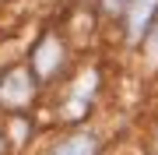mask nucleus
<instances>
[{
    "label": "nucleus",
    "instance_id": "f257e3e1",
    "mask_svg": "<svg viewBox=\"0 0 158 155\" xmlns=\"http://www.w3.org/2000/svg\"><path fill=\"white\" fill-rule=\"evenodd\" d=\"M32 95H35V85H32V74L25 67H14L0 78V106H11V109L28 106Z\"/></svg>",
    "mask_w": 158,
    "mask_h": 155
},
{
    "label": "nucleus",
    "instance_id": "f03ea898",
    "mask_svg": "<svg viewBox=\"0 0 158 155\" xmlns=\"http://www.w3.org/2000/svg\"><path fill=\"white\" fill-rule=\"evenodd\" d=\"M60 63H63L60 39H56V35H42L39 46L32 50V71H35V78H53L60 71Z\"/></svg>",
    "mask_w": 158,
    "mask_h": 155
},
{
    "label": "nucleus",
    "instance_id": "7ed1b4c3",
    "mask_svg": "<svg viewBox=\"0 0 158 155\" xmlns=\"http://www.w3.org/2000/svg\"><path fill=\"white\" fill-rule=\"evenodd\" d=\"M127 32L130 42H141L144 32L151 28V21L158 18V0H127Z\"/></svg>",
    "mask_w": 158,
    "mask_h": 155
},
{
    "label": "nucleus",
    "instance_id": "20e7f679",
    "mask_svg": "<svg viewBox=\"0 0 158 155\" xmlns=\"http://www.w3.org/2000/svg\"><path fill=\"white\" fill-rule=\"evenodd\" d=\"M95 152H98V141L91 134H70L67 141L53 148V155H95Z\"/></svg>",
    "mask_w": 158,
    "mask_h": 155
},
{
    "label": "nucleus",
    "instance_id": "39448f33",
    "mask_svg": "<svg viewBox=\"0 0 158 155\" xmlns=\"http://www.w3.org/2000/svg\"><path fill=\"white\" fill-rule=\"evenodd\" d=\"M148 57L158 60V21H155V28H148Z\"/></svg>",
    "mask_w": 158,
    "mask_h": 155
},
{
    "label": "nucleus",
    "instance_id": "423d86ee",
    "mask_svg": "<svg viewBox=\"0 0 158 155\" xmlns=\"http://www.w3.org/2000/svg\"><path fill=\"white\" fill-rule=\"evenodd\" d=\"M102 7H106V11H127V0H102Z\"/></svg>",
    "mask_w": 158,
    "mask_h": 155
}]
</instances>
